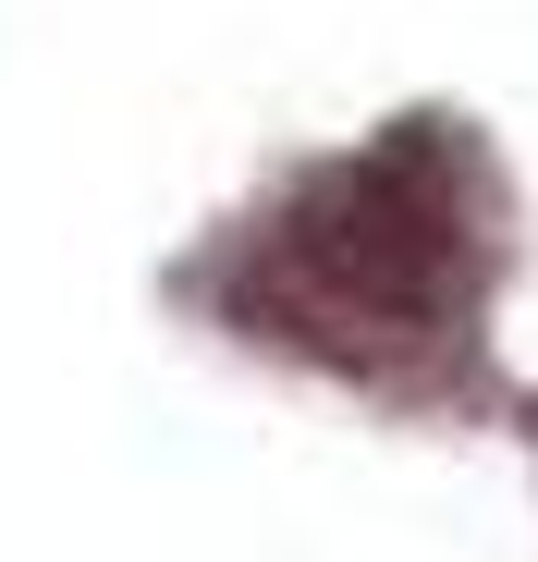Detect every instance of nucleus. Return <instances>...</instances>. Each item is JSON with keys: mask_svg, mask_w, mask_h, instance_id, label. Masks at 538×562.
<instances>
[{"mask_svg": "<svg viewBox=\"0 0 538 562\" xmlns=\"http://www.w3.org/2000/svg\"><path fill=\"white\" fill-rule=\"evenodd\" d=\"M257 269H269L282 342L343 355V367H404L428 342H453V318L478 294L466 171L440 147H416V135L380 147V159H343L269 221Z\"/></svg>", "mask_w": 538, "mask_h": 562, "instance_id": "obj_1", "label": "nucleus"}]
</instances>
